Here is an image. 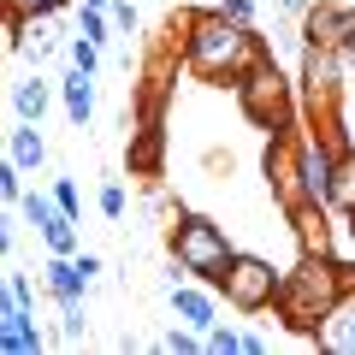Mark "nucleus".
<instances>
[{
	"instance_id": "obj_29",
	"label": "nucleus",
	"mask_w": 355,
	"mask_h": 355,
	"mask_svg": "<svg viewBox=\"0 0 355 355\" xmlns=\"http://www.w3.org/2000/svg\"><path fill=\"white\" fill-rule=\"evenodd\" d=\"M107 12H113V30H119V36H137V30H142V12L130 6V0H113Z\"/></svg>"
},
{
	"instance_id": "obj_28",
	"label": "nucleus",
	"mask_w": 355,
	"mask_h": 355,
	"mask_svg": "<svg viewBox=\"0 0 355 355\" xmlns=\"http://www.w3.org/2000/svg\"><path fill=\"white\" fill-rule=\"evenodd\" d=\"M243 349V331L237 326H214L207 331V355H237Z\"/></svg>"
},
{
	"instance_id": "obj_11",
	"label": "nucleus",
	"mask_w": 355,
	"mask_h": 355,
	"mask_svg": "<svg viewBox=\"0 0 355 355\" xmlns=\"http://www.w3.org/2000/svg\"><path fill=\"white\" fill-rule=\"evenodd\" d=\"M60 107H65V119H71L77 130L95 119V71H83V65H71V71L60 77Z\"/></svg>"
},
{
	"instance_id": "obj_15",
	"label": "nucleus",
	"mask_w": 355,
	"mask_h": 355,
	"mask_svg": "<svg viewBox=\"0 0 355 355\" xmlns=\"http://www.w3.org/2000/svg\"><path fill=\"white\" fill-rule=\"evenodd\" d=\"M160 148H166L160 119H137V137H130V172L154 178V172H160Z\"/></svg>"
},
{
	"instance_id": "obj_20",
	"label": "nucleus",
	"mask_w": 355,
	"mask_h": 355,
	"mask_svg": "<svg viewBox=\"0 0 355 355\" xmlns=\"http://www.w3.org/2000/svg\"><path fill=\"white\" fill-rule=\"evenodd\" d=\"M89 314H83V296H60V343H83Z\"/></svg>"
},
{
	"instance_id": "obj_18",
	"label": "nucleus",
	"mask_w": 355,
	"mask_h": 355,
	"mask_svg": "<svg viewBox=\"0 0 355 355\" xmlns=\"http://www.w3.org/2000/svg\"><path fill=\"white\" fill-rule=\"evenodd\" d=\"M320 343L338 355H355V296H343L338 308H331V320L320 326Z\"/></svg>"
},
{
	"instance_id": "obj_8",
	"label": "nucleus",
	"mask_w": 355,
	"mask_h": 355,
	"mask_svg": "<svg viewBox=\"0 0 355 355\" xmlns=\"http://www.w3.org/2000/svg\"><path fill=\"white\" fill-rule=\"evenodd\" d=\"M302 42H314V48H349L355 42V6L349 0H314L302 12Z\"/></svg>"
},
{
	"instance_id": "obj_25",
	"label": "nucleus",
	"mask_w": 355,
	"mask_h": 355,
	"mask_svg": "<svg viewBox=\"0 0 355 355\" xmlns=\"http://www.w3.org/2000/svg\"><path fill=\"white\" fill-rule=\"evenodd\" d=\"M95 214L101 219H125V184H119V178H107L101 190H95Z\"/></svg>"
},
{
	"instance_id": "obj_23",
	"label": "nucleus",
	"mask_w": 355,
	"mask_h": 355,
	"mask_svg": "<svg viewBox=\"0 0 355 355\" xmlns=\"http://www.w3.org/2000/svg\"><path fill=\"white\" fill-rule=\"evenodd\" d=\"M160 349H166V355H196V349H207V338H202L196 326H184V320H178V326L160 338Z\"/></svg>"
},
{
	"instance_id": "obj_16",
	"label": "nucleus",
	"mask_w": 355,
	"mask_h": 355,
	"mask_svg": "<svg viewBox=\"0 0 355 355\" xmlns=\"http://www.w3.org/2000/svg\"><path fill=\"white\" fill-rule=\"evenodd\" d=\"M48 107H53V83H48V77H18V83H12V119L42 125Z\"/></svg>"
},
{
	"instance_id": "obj_2",
	"label": "nucleus",
	"mask_w": 355,
	"mask_h": 355,
	"mask_svg": "<svg viewBox=\"0 0 355 355\" xmlns=\"http://www.w3.org/2000/svg\"><path fill=\"white\" fill-rule=\"evenodd\" d=\"M343 296H349V279H343L338 254H296V266L284 272V284H279L272 314H279L291 331L320 338V326L331 320V308H338Z\"/></svg>"
},
{
	"instance_id": "obj_26",
	"label": "nucleus",
	"mask_w": 355,
	"mask_h": 355,
	"mask_svg": "<svg viewBox=\"0 0 355 355\" xmlns=\"http://www.w3.org/2000/svg\"><path fill=\"white\" fill-rule=\"evenodd\" d=\"M65 60H71V65H83V71H101V42H89V36H71Z\"/></svg>"
},
{
	"instance_id": "obj_34",
	"label": "nucleus",
	"mask_w": 355,
	"mask_h": 355,
	"mask_svg": "<svg viewBox=\"0 0 355 355\" xmlns=\"http://www.w3.org/2000/svg\"><path fill=\"white\" fill-rule=\"evenodd\" d=\"M343 279H349V296H355V261H343Z\"/></svg>"
},
{
	"instance_id": "obj_24",
	"label": "nucleus",
	"mask_w": 355,
	"mask_h": 355,
	"mask_svg": "<svg viewBox=\"0 0 355 355\" xmlns=\"http://www.w3.org/2000/svg\"><path fill=\"white\" fill-rule=\"evenodd\" d=\"M18 207H24V219H30V225H36V231H42V225H48V219H53V214H65V207H60V202H53V190H30V196H24V202H18Z\"/></svg>"
},
{
	"instance_id": "obj_6",
	"label": "nucleus",
	"mask_w": 355,
	"mask_h": 355,
	"mask_svg": "<svg viewBox=\"0 0 355 355\" xmlns=\"http://www.w3.org/2000/svg\"><path fill=\"white\" fill-rule=\"evenodd\" d=\"M279 284H284V272L272 261H261V254H231V266H225V279H219V296H225L237 314H266V308L279 302Z\"/></svg>"
},
{
	"instance_id": "obj_14",
	"label": "nucleus",
	"mask_w": 355,
	"mask_h": 355,
	"mask_svg": "<svg viewBox=\"0 0 355 355\" xmlns=\"http://www.w3.org/2000/svg\"><path fill=\"white\" fill-rule=\"evenodd\" d=\"M6 160H18L24 172H42V166H48V137H42V125L12 119V130H6Z\"/></svg>"
},
{
	"instance_id": "obj_17",
	"label": "nucleus",
	"mask_w": 355,
	"mask_h": 355,
	"mask_svg": "<svg viewBox=\"0 0 355 355\" xmlns=\"http://www.w3.org/2000/svg\"><path fill=\"white\" fill-rule=\"evenodd\" d=\"M326 207H331L338 219H355V148H338V172H331Z\"/></svg>"
},
{
	"instance_id": "obj_32",
	"label": "nucleus",
	"mask_w": 355,
	"mask_h": 355,
	"mask_svg": "<svg viewBox=\"0 0 355 355\" xmlns=\"http://www.w3.org/2000/svg\"><path fill=\"white\" fill-rule=\"evenodd\" d=\"M243 349H249V355H266V349H272V343H266L261 331H243Z\"/></svg>"
},
{
	"instance_id": "obj_30",
	"label": "nucleus",
	"mask_w": 355,
	"mask_h": 355,
	"mask_svg": "<svg viewBox=\"0 0 355 355\" xmlns=\"http://www.w3.org/2000/svg\"><path fill=\"white\" fill-rule=\"evenodd\" d=\"M12 12H24V18H53V12H65L71 0H6Z\"/></svg>"
},
{
	"instance_id": "obj_22",
	"label": "nucleus",
	"mask_w": 355,
	"mask_h": 355,
	"mask_svg": "<svg viewBox=\"0 0 355 355\" xmlns=\"http://www.w3.org/2000/svg\"><path fill=\"white\" fill-rule=\"evenodd\" d=\"M77 36H89V42H113V12H107V6H83V12H77Z\"/></svg>"
},
{
	"instance_id": "obj_19",
	"label": "nucleus",
	"mask_w": 355,
	"mask_h": 355,
	"mask_svg": "<svg viewBox=\"0 0 355 355\" xmlns=\"http://www.w3.org/2000/svg\"><path fill=\"white\" fill-rule=\"evenodd\" d=\"M42 243H48V254H77L83 243H77V219L71 214H53L48 225H42Z\"/></svg>"
},
{
	"instance_id": "obj_9",
	"label": "nucleus",
	"mask_w": 355,
	"mask_h": 355,
	"mask_svg": "<svg viewBox=\"0 0 355 355\" xmlns=\"http://www.w3.org/2000/svg\"><path fill=\"white\" fill-rule=\"evenodd\" d=\"M166 302H172V314L184 320V326L202 331V338L219 326V284H207V279H184L172 296H166Z\"/></svg>"
},
{
	"instance_id": "obj_10",
	"label": "nucleus",
	"mask_w": 355,
	"mask_h": 355,
	"mask_svg": "<svg viewBox=\"0 0 355 355\" xmlns=\"http://www.w3.org/2000/svg\"><path fill=\"white\" fill-rule=\"evenodd\" d=\"M291 225H296V254H331V207L326 202L291 207Z\"/></svg>"
},
{
	"instance_id": "obj_36",
	"label": "nucleus",
	"mask_w": 355,
	"mask_h": 355,
	"mask_svg": "<svg viewBox=\"0 0 355 355\" xmlns=\"http://www.w3.org/2000/svg\"><path fill=\"white\" fill-rule=\"evenodd\" d=\"M83 6H113V0H83Z\"/></svg>"
},
{
	"instance_id": "obj_27",
	"label": "nucleus",
	"mask_w": 355,
	"mask_h": 355,
	"mask_svg": "<svg viewBox=\"0 0 355 355\" xmlns=\"http://www.w3.org/2000/svg\"><path fill=\"white\" fill-rule=\"evenodd\" d=\"M53 202H60L71 219H83V190H77V178H53Z\"/></svg>"
},
{
	"instance_id": "obj_13",
	"label": "nucleus",
	"mask_w": 355,
	"mask_h": 355,
	"mask_svg": "<svg viewBox=\"0 0 355 355\" xmlns=\"http://www.w3.org/2000/svg\"><path fill=\"white\" fill-rule=\"evenodd\" d=\"M42 284H48V296L60 302V296H89L95 279L77 266V254H48V261H42Z\"/></svg>"
},
{
	"instance_id": "obj_7",
	"label": "nucleus",
	"mask_w": 355,
	"mask_h": 355,
	"mask_svg": "<svg viewBox=\"0 0 355 355\" xmlns=\"http://www.w3.org/2000/svg\"><path fill=\"white\" fill-rule=\"evenodd\" d=\"M261 172H266V190H272V202H279L284 214H291V207H302V148H296L291 130H279V137L266 142Z\"/></svg>"
},
{
	"instance_id": "obj_4",
	"label": "nucleus",
	"mask_w": 355,
	"mask_h": 355,
	"mask_svg": "<svg viewBox=\"0 0 355 355\" xmlns=\"http://www.w3.org/2000/svg\"><path fill=\"white\" fill-rule=\"evenodd\" d=\"M166 249H172V261L190 272V279H207V284H219L225 279V266H231V237H225V225L219 219H207V214H172V231H166Z\"/></svg>"
},
{
	"instance_id": "obj_1",
	"label": "nucleus",
	"mask_w": 355,
	"mask_h": 355,
	"mask_svg": "<svg viewBox=\"0 0 355 355\" xmlns=\"http://www.w3.org/2000/svg\"><path fill=\"white\" fill-rule=\"evenodd\" d=\"M178 48H184V65H190L202 83H237V77L266 53V48H261V30H254V24H237V18H225L219 6H207V12H190V18H184Z\"/></svg>"
},
{
	"instance_id": "obj_35",
	"label": "nucleus",
	"mask_w": 355,
	"mask_h": 355,
	"mask_svg": "<svg viewBox=\"0 0 355 355\" xmlns=\"http://www.w3.org/2000/svg\"><path fill=\"white\" fill-rule=\"evenodd\" d=\"M343 60H349V71H355V42H349V48H343Z\"/></svg>"
},
{
	"instance_id": "obj_5",
	"label": "nucleus",
	"mask_w": 355,
	"mask_h": 355,
	"mask_svg": "<svg viewBox=\"0 0 355 355\" xmlns=\"http://www.w3.org/2000/svg\"><path fill=\"white\" fill-rule=\"evenodd\" d=\"M343 71H349L343 48H314V42H308L302 60H296V101H302V113H308V125H314V130H338Z\"/></svg>"
},
{
	"instance_id": "obj_12",
	"label": "nucleus",
	"mask_w": 355,
	"mask_h": 355,
	"mask_svg": "<svg viewBox=\"0 0 355 355\" xmlns=\"http://www.w3.org/2000/svg\"><path fill=\"white\" fill-rule=\"evenodd\" d=\"M0 349L6 355H42L48 349V331L36 326V314H6L0 308Z\"/></svg>"
},
{
	"instance_id": "obj_3",
	"label": "nucleus",
	"mask_w": 355,
	"mask_h": 355,
	"mask_svg": "<svg viewBox=\"0 0 355 355\" xmlns=\"http://www.w3.org/2000/svg\"><path fill=\"white\" fill-rule=\"evenodd\" d=\"M231 89H237V107H243V119H249L254 130H266V137L296 130V107L302 101H296V83H284V71H279L272 53H261Z\"/></svg>"
},
{
	"instance_id": "obj_21",
	"label": "nucleus",
	"mask_w": 355,
	"mask_h": 355,
	"mask_svg": "<svg viewBox=\"0 0 355 355\" xmlns=\"http://www.w3.org/2000/svg\"><path fill=\"white\" fill-rule=\"evenodd\" d=\"M0 308H6V314H36V291H30V279H24V272H6Z\"/></svg>"
},
{
	"instance_id": "obj_33",
	"label": "nucleus",
	"mask_w": 355,
	"mask_h": 355,
	"mask_svg": "<svg viewBox=\"0 0 355 355\" xmlns=\"http://www.w3.org/2000/svg\"><path fill=\"white\" fill-rule=\"evenodd\" d=\"M272 6H279V12H296V18H302L308 6H314V0H272Z\"/></svg>"
},
{
	"instance_id": "obj_31",
	"label": "nucleus",
	"mask_w": 355,
	"mask_h": 355,
	"mask_svg": "<svg viewBox=\"0 0 355 355\" xmlns=\"http://www.w3.org/2000/svg\"><path fill=\"white\" fill-rule=\"evenodd\" d=\"M225 18H237V24H254V0H214Z\"/></svg>"
}]
</instances>
